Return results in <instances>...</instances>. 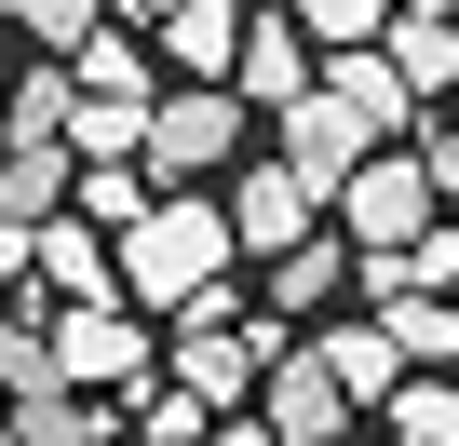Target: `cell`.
<instances>
[{"mask_svg": "<svg viewBox=\"0 0 459 446\" xmlns=\"http://www.w3.org/2000/svg\"><path fill=\"white\" fill-rule=\"evenodd\" d=\"M230 95H244V109H271V122L325 95V68H311V41H298V14H257V28H244V68H230Z\"/></svg>", "mask_w": 459, "mask_h": 446, "instance_id": "obj_9", "label": "cell"}, {"mask_svg": "<svg viewBox=\"0 0 459 446\" xmlns=\"http://www.w3.org/2000/svg\"><path fill=\"white\" fill-rule=\"evenodd\" d=\"M325 95H338V109H351V122H365L378 149H392V136L419 122V95L392 82V55H325Z\"/></svg>", "mask_w": 459, "mask_h": 446, "instance_id": "obj_12", "label": "cell"}, {"mask_svg": "<svg viewBox=\"0 0 459 446\" xmlns=\"http://www.w3.org/2000/svg\"><path fill=\"white\" fill-rule=\"evenodd\" d=\"M0 446H28V433H0Z\"/></svg>", "mask_w": 459, "mask_h": 446, "instance_id": "obj_29", "label": "cell"}, {"mask_svg": "<svg viewBox=\"0 0 459 446\" xmlns=\"http://www.w3.org/2000/svg\"><path fill=\"white\" fill-rule=\"evenodd\" d=\"M378 55H392V82H405V95H459V14H392V41H378Z\"/></svg>", "mask_w": 459, "mask_h": 446, "instance_id": "obj_17", "label": "cell"}, {"mask_svg": "<svg viewBox=\"0 0 459 446\" xmlns=\"http://www.w3.org/2000/svg\"><path fill=\"white\" fill-rule=\"evenodd\" d=\"M257 419H271V446H338V433H351V392H338V365L298 338V352H271V379H257Z\"/></svg>", "mask_w": 459, "mask_h": 446, "instance_id": "obj_7", "label": "cell"}, {"mask_svg": "<svg viewBox=\"0 0 459 446\" xmlns=\"http://www.w3.org/2000/svg\"><path fill=\"white\" fill-rule=\"evenodd\" d=\"M0 28H28V41H41V55L68 68V55H82V41L108 28V0H0Z\"/></svg>", "mask_w": 459, "mask_h": 446, "instance_id": "obj_22", "label": "cell"}, {"mask_svg": "<svg viewBox=\"0 0 459 446\" xmlns=\"http://www.w3.org/2000/svg\"><path fill=\"white\" fill-rule=\"evenodd\" d=\"M419 176H432V203H459V109H446V136L419 149Z\"/></svg>", "mask_w": 459, "mask_h": 446, "instance_id": "obj_25", "label": "cell"}, {"mask_svg": "<svg viewBox=\"0 0 459 446\" xmlns=\"http://www.w3.org/2000/svg\"><path fill=\"white\" fill-rule=\"evenodd\" d=\"M230 149H244V95H230V82H176L162 109H149V189H189V176H216Z\"/></svg>", "mask_w": 459, "mask_h": 446, "instance_id": "obj_3", "label": "cell"}, {"mask_svg": "<svg viewBox=\"0 0 459 446\" xmlns=\"http://www.w3.org/2000/svg\"><path fill=\"white\" fill-rule=\"evenodd\" d=\"M216 446H271V419H230V433H216Z\"/></svg>", "mask_w": 459, "mask_h": 446, "instance_id": "obj_28", "label": "cell"}, {"mask_svg": "<svg viewBox=\"0 0 459 446\" xmlns=\"http://www.w3.org/2000/svg\"><path fill=\"white\" fill-rule=\"evenodd\" d=\"M338 271H351L338 244H298V258H271V311H325V298H338Z\"/></svg>", "mask_w": 459, "mask_h": 446, "instance_id": "obj_23", "label": "cell"}, {"mask_svg": "<svg viewBox=\"0 0 459 446\" xmlns=\"http://www.w3.org/2000/svg\"><path fill=\"white\" fill-rule=\"evenodd\" d=\"M244 0H189V14H162V55L189 68V82H230V68H244Z\"/></svg>", "mask_w": 459, "mask_h": 446, "instance_id": "obj_11", "label": "cell"}, {"mask_svg": "<svg viewBox=\"0 0 459 446\" xmlns=\"http://www.w3.org/2000/svg\"><path fill=\"white\" fill-rule=\"evenodd\" d=\"M378 338H392L405 365H459V311H446V298H378Z\"/></svg>", "mask_w": 459, "mask_h": 446, "instance_id": "obj_21", "label": "cell"}, {"mask_svg": "<svg viewBox=\"0 0 459 446\" xmlns=\"http://www.w3.org/2000/svg\"><path fill=\"white\" fill-rule=\"evenodd\" d=\"M41 271V231H14V216H0V284H28Z\"/></svg>", "mask_w": 459, "mask_h": 446, "instance_id": "obj_26", "label": "cell"}, {"mask_svg": "<svg viewBox=\"0 0 459 446\" xmlns=\"http://www.w3.org/2000/svg\"><path fill=\"white\" fill-rule=\"evenodd\" d=\"M68 136H82V82L68 68H41V82L0 95V149H68Z\"/></svg>", "mask_w": 459, "mask_h": 446, "instance_id": "obj_14", "label": "cell"}, {"mask_svg": "<svg viewBox=\"0 0 459 446\" xmlns=\"http://www.w3.org/2000/svg\"><path fill=\"white\" fill-rule=\"evenodd\" d=\"M271 352H284V325H244L230 284H216L203 311H176V392H189V406H244V392L271 379Z\"/></svg>", "mask_w": 459, "mask_h": 446, "instance_id": "obj_2", "label": "cell"}, {"mask_svg": "<svg viewBox=\"0 0 459 446\" xmlns=\"http://www.w3.org/2000/svg\"><path fill=\"white\" fill-rule=\"evenodd\" d=\"M338 231H351L365 258H405V244H432V176H419L405 149H378V162L338 189Z\"/></svg>", "mask_w": 459, "mask_h": 446, "instance_id": "obj_5", "label": "cell"}, {"mask_svg": "<svg viewBox=\"0 0 459 446\" xmlns=\"http://www.w3.org/2000/svg\"><path fill=\"white\" fill-rule=\"evenodd\" d=\"M311 352H325V365H338V392H351V406H378V392H392V406H405V352H392V338H378V311H365V325H325V338H311Z\"/></svg>", "mask_w": 459, "mask_h": 446, "instance_id": "obj_16", "label": "cell"}, {"mask_svg": "<svg viewBox=\"0 0 459 446\" xmlns=\"http://www.w3.org/2000/svg\"><path fill=\"white\" fill-rule=\"evenodd\" d=\"M230 203H203V189H162L149 203V231H122V311H203L216 284H230Z\"/></svg>", "mask_w": 459, "mask_h": 446, "instance_id": "obj_1", "label": "cell"}, {"mask_svg": "<svg viewBox=\"0 0 459 446\" xmlns=\"http://www.w3.org/2000/svg\"><path fill=\"white\" fill-rule=\"evenodd\" d=\"M392 446H405V433H392Z\"/></svg>", "mask_w": 459, "mask_h": 446, "instance_id": "obj_30", "label": "cell"}, {"mask_svg": "<svg viewBox=\"0 0 459 446\" xmlns=\"http://www.w3.org/2000/svg\"><path fill=\"white\" fill-rule=\"evenodd\" d=\"M68 203H82V231H149V203H162V189H149V162H82Z\"/></svg>", "mask_w": 459, "mask_h": 446, "instance_id": "obj_19", "label": "cell"}, {"mask_svg": "<svg viewBox=\"0 0 459 446\" xmlns=\"http://www.w3.org/2000/svg\"><path fill=\"white\" fill-rule=\"evenodd\" d=\"M311 216H325V203H311L284 162H244V189H230V244H244V258H298V244H325Z\"/></svg>", "mask_w": 459, "mask_h": 446, "instance_id": "obj_8", "label": "cell"}, {"mask_svg": "<svg viewBox=\"0 0 459 446\" xmlns=\"http://www.w3.org/2000/svg\"><path fill=\"white\" fill-rule=\"evenodd\" d=\"M41 298H68V311H108V298H122V244H95L82 216H55V231H41Z\"/></svg>", "mask_w": 459, "mask_h": 446, "instance_id": "obj_10", "label": "cell"}, {"mask_svg": "<svg viewBox=\"0 0 459 446\" xmlns=\"http://www.w3.org/2000/svg\"><path fill=\"white\" fill-rule=\"evenodd\" d=\"M405 446H459V392L446 379H405V419H392Z\"/></svg>", "mask_w": 459, "mask_h": 446, "instance_id": "obj_24", "label": "cell"}, {"mask_svg": "<svg viewBox=\"0 0 459 446\" xmlns=\"http://www.w3.org/2000/svg\"><path fill=\"white\" fill-rule=\"evenodd\" d=\"M162 14H189V0H108V28H162Z\"/></svg>", "mask_w": 459, "mask_h": 446, "instance_id": "obj_27", "label": "cell"}, {"mask_svg": "<svg viewBox=\"0 0 459 446\" xmlns=\"http://www.w3.org/2000/svg\"><path fill=\"white\" fill-rule=\"evenodd\" d=\"M68 189H82V162H68V149H0V216H14V231H55Z\"/></svg>", "mask_w": 459, "mask_h": 446, "instance_id": "obj_13", "label": "cell"}, {"mask_svg": "<svg viewBox=\"0 0 459 446\" xmlns=\"http://www.w3.org/2000/svg\"><path fill=\"white\" fill-rule=\"evenodd\" d=\"M68 82H82V109H149V41L135 28H95L68 55Z\"/></svg>", "mask_w": 459, "mask_h": 446, "instance_id": "obj_15", "label": "cell"}, {"mask_svg": "<svg viewBox=\"0 0 459 446\" xmlns=\"http://www.w3.org/2000/svg\"><path fill=\"white\" fill-rule=\"evenodd\" d=\"M41 338H55V379H68L82 406H95V392H149V311L108 298V311H68V325H41Z\"/></svg>", "mask_w": 459, "mask_h": 446, "instance_id": "obj_4", "label": "cell"}, {"mask_svg": "<svg viewBox=\"0 0 459 446\" xmlns=\"http://www.w3.org/2000/svg\"><path fill=\"white\" fill-rule=\"evenodd\" d=\"M284 14H298V41H311V55H378L405 0H284Z\"/></svg>", "mask_w": 459, "mask_h": 446, "instance_id": "obj_18", "label": "cell"}, {"mask_svg": "<svg viewBox=\"0 0 459 446\" xmlns=\"http://www.w3.org/2000/svg\"><path fill=\"white\" fill-rule=\"evenodd\" d=\"M446 284H459V231H432L405 258H365V298H446Z\"/></svg>", "mask_w": 459, "mask_h": 446, "instance_id": "obj_20", "label": "cell"}, {"mask_svg": "<svg viewBox=\"0 0 459 446\" xmlns=\"http://www.w3.org/2000/svg\"><path fill=\"white\" fill-rule=\"evenodd\" d=\"M271 162H284V176H298L311 203H338V189H351V176L378 162V136H365V122H351L338 95H311V109H284V122H271Z\"/></svg>", "mask_w": 459, "mask_h": 446, "instance_id": "obj_6", "label": "cell"}]
</instances>
